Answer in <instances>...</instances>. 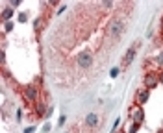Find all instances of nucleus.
Segmentation results:
<instances>
[{"instance_id": "16", "label": "nucleus", "mask_w": 163, "mask_h": 133, "mask_svg": "<svg viewBox=\"0 0 163 133\" xmlns=\"http://www.w3.org/2000/svg\"><path fill=\"white\" fill-rule=\"evenodd\" d=\"M159 81H161V83H163V74H161V76H159Z\"/></svg>"}, {"instance_id": "17", "label": "nucleus", "mask_w": 163, "mask_h": 133, "mask_svg": "<svg viewBox=\"0 0 163 133\" xmlns=\"http://www.w3.org/2000/svg\"><path fill=\"white\" fill-rule=\"evenodd\" d=\"M158 133H163V131H158Z\"/></svg>"}, {"instance_id": "11", "label": "nucleus", "mask_w": 163, "mask_h": 133, "mask_svg": "<svg viewBox=\"0 0 163 133\" xmlns=\"http://www.w3.org/2000/svg\"><path fill=\"white\" fill-rule=\"evenodd\" d=\"M137 129H139V122H133V124H132V128H130V133H135Z\"/></svg>"}, {"instance_id": "15", "label": "nucleus", "mask_w": 163, "mask_h": 133, "mask_svg": "<svg viewBox=\"0 0 163 133\" xmlns=\"http://www.w3.org/2000/svg\"><path fill=\"white\" fill-rule=\"evenodd\" d=\"M32 131H34V126H32V128H26V129H24V133H32Z\"/></svg>"}, {"instance_id": "2", "label": "nucleus", "mask_w": 163, "mask_h": 133, "mask_svg": "<svg viewBox=\"0 0 163 133\" xmlns=\"http://www.w3.org/2000/svg\"><path fill=\"white\" fill-rule=\"evenodd\" d=\"M122 28H124L122 21H113V22H111V26H109V32H111V35L115 37V35H119V33L122 32Z\"/></svg>"}, {"instance_id": "9", "label": "nucleus", "mask_w": 163, "mask_h": 133, "mask_svg": "<svg viewBox=\"0 0 163 133\" xmlns=\"http://www.w3.org/2000/svg\"><path fill=\"white\" fill-rule=\"evenodd\" d=\"M2 15H4V19L9 22V19H11V15H13V11H11V8H6L4 11H2Z\"/></svg>"}, {"instance_id": "13", "label": "nucleus", "mask_w": 163, "mask_h": 133, "mask_svg": "<svg viewBox=\"0 0 163 133\" xmlns=\"http://www.w3.org/2000/svg\"><path fill=\"white\" fill-rule=\"evenodd\" d=\"M158 63H159V65H163V52L158 55Z\"/></svg>"}, {"instance_id": "4", "label": "nucleus", "mask_w": 163, "mask_h": 133, "mask_svg": "<svg viewBox=\"0 0 163 133\" xmlns=\"http://www.w3.org/2000/svg\"><path fill=\"white\" fill-rule=\"evenodd\" d=\"M145 83H146V87H156L158 80H156V76H154V74H148V76L145 78Z\"/></svg>"}, {"instance_id": "7", "label": "nucleus", "mask_w": 163, "mask_h": 133, "mask_svg": "<svg viewBox=\"0 0 163 133\" xmlns=\"http://www.w3.org/2000/svg\"><path fill=\"white\" fill-rule=\"evenodd\" d=\"M26 96H28L30 100H34V98L37 96V91H35V87H32V85H30V87H26Z\"/></svg>"}, {"instance_id": "10", "label": "nucleus", "mask_w": 163, "mask_h": 133, "mask_svg": "<svg viewBox=\"0 0 163 133\" xmlns=\"http://www.w3.org/2000/svg\"><path fill=\"white\" fill-rule=\"evenodd\" d=\"M44 111H47V106H44V103H37V113L44 115Z\"/></svg>"}, {"instance_id": "12", "label": "nucleus", "mask_w": 163, "mask_h": 133, "mask_svg": "<svg viewBox=\"0 0 163 133\" xmlns=\"http://www.w3.org/2000/svg\"><path fill=\"white\" fill-rule=\"evenodd\" d=\"M9 4H11V8H17L21 4V0H9Z\"/></svg>"}, {"instance_id": "3", "label": "nucleus", "mask_w": 163, "mask_h": 133, "mask_svg": "<svg viewBox=\"0 0 163 133\" xmlns=\"http://www.w3.org/2000/svg\"><path fill=\"white\" fill-rule=\"evenodd\" d=\"M135 52H137V46H135V44H132V46H130V50L126 52V57H124V65H130V63L133 61V57H135Z\"/></svg>"}, {"instance_id": "1", "label": "nucleus", "mask_w": 163, "mask_h": 133, "mask_svg": "<svg viewBox=\"0 0 163 133\" xmlns=\"http://www.w3.org/2000/svg\"><path fill=\"white\" fill-rule=\"evenodd\" d=\"M76 61H78V65H80V67L87 68V67H91L93 55H91V52H80V54L76 55Z\"/></svg>"}, {"instance_id": "8", "label": "nucleus", "mask_w": 163, "mask_h": 133, "mask_svg": "<svg viewBox=\"0 0 163 133\" xmlns=\"http://www.w3.org/2000/svg\"><path fill=\"white\" fill-rule=\"evenodd\" d=\"M148 94H150V91H141L139 93V103H145L148 100Z\"/></svg>"}, {"instance_id": "6", "label": "nucleus", "mask_w": 163, "mask_h": 133, "mask_svg": "<svg viewBox=\"0 0 163 133\" xmlns=\"http://www.w3.org/2000/svg\"><path fill=\"white\" fill-rule=\"evenodd\" d=\"M143 118H145V113H143V109H141V107H137V109H135V113H133V120H135V122H141Z\"/></svg>"}, {"instance_id": "14", "label": "nucleus", "mask_w": 163, "mask_h": 133, "mask_svg": "<svg viewBox=\"0 0 163 133\" xmlns=\"http://www.w3.org/2000/svg\"><path fill=\"white\" fill-rule=\"evenodd\" d=\"M11 28H13V24H11V22H6V30H8V32H9Z\"/></svg>"}, {"instance_id": "18", "label": "nucleus", "mask_w": 163, "mask_h": 133, "mask_svg": "<svg viewBox=\"0 0 163 133\" xmlns=\"http://www.w3.org/2000/svg\"><path fill=\"white\" fill-rule=\"evenodd\" d=\"M121 133H122V131H121Z\"/></svg>"}, {"instance_id": "5", "label": "nucleus", "mask_w": 163, "mask_h": 133, "mask_svg": "<svg viewBox=\"0 0 163 133\" xmlns=\"http://www.w3.org/2000/svg\"><path fill=\"white\" fill-rule=\"evenodd\" d=\"M85 122H87L89 126H96V122H98V118H96V115H95V113H89V115L85 116Z\"/></svg>"}]
</instances>
